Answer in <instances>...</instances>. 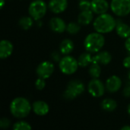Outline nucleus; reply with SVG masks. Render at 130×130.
<instances>
[{
    "label": "nucleus",
    "mask_w": 130,
    "mask_h": 130,
    "mask_svg": "<svg viewBox=\"0 0 130 130\" xmlns=\"http://www.w3.org/2000/svg\"><path fill=\"white\" fill-rule=\"evenodd\" d=\"M94 30L102 34L112 32L117 26V21L110 14L104 13L99 14L94 21Z\"/></svg>",
    "instance_id": "nucleus-1"
},
{
    "label": "nucleus",
    "mask_w": 130,
    "mask_h": 130,
    "mask_svg": "<svg viewBox=\"0 0 130 130\" xmlns=\"http://www.w3.org/2000/svg\"><path fill=\"white\" fill-rule=\"evenodd\" d=\"M9 109L13 117L18 119H22L29 115L31 110V106L27 99L18 97L12 100Z\"/></svg>",
    "instance_id": "nucleus-2"
},
{
    "label": "nucleus",
    "mask_w": 130,
    "mask_h": 130,
    "mask_svg": "<svg viewBox=\"0 0 130 130\" xmlns=\"http://www.w3.org/2000/svg\"><path fill=\"white\" fill-rule=\"evenodd\" d=\"M105 38L101 33H91L85 37L84 40V46L86 51L91 53H98L104 46Z\"/></svg>",
    "instance_id": "nucleus-3"
},
{
    "label": "nucleus",
    "mask_w": 130,
    "mask_h": 130,
    "mask_svg": "<svg viewBox=\"0 0 130 130\" xmlns=\"http://www.w3.org/2000/svg\"><path fill=\"white\" fill-rule=\"evenodd\" d=\"M47 11V5L43 0L33 1L28 8V13L30 16L35 21L40 20L46 14Z\"/></svg>",
    "instance_id": "nucleus-4"
},
{
    "label": "nucleus",
    "mask_w": 130,
    "mask_h": 130,
    "mask_svg": "<svg viewBox=\"0 0 130 130\" xmlns=\"http://www.w3.org/2000/svg\"><path fill=\"white\" fill-rule=\"evenodd\" d=\"M78 66V60L69 55H66L59 62V69L65 75L74 74L77 71Z\"/></svg>",
    "instance_id": "nucleus-5"
},
{
    "label": "nucleus",
    "mask_w": 130,
    "mask_h": 130,
    "mask_svg": "<svg viewBox=\"0 0 130 130\" xmlns=\"http://www.w3.org/2000/svg\"><path fill=\"white\" fill-rule=\"evenodd\" d=\"M110 8L116 15L125 17L130 13V0H112Z\"/></svg>",
    "instance_id": "nucleus-6"
},
{
    "label": "nucleus",
    "mask_w": 130,
    "mask_h": 130,
    "mask_svg": "<svg viewBox=\"0 0 130 130\" xmlns=\"http://www.w3.org/2000/svg\"><path fill=\"white\" fill-rule=\"evenodd\" d=\"M106 87L103 82L98 78H93L88 85V91L89 94L94 98H101L104 94Z\"/></svg>",
    "instance_id": "nucleus-7"
},
{
    "label": "nucleus",
    "mask_w": 130,
    "mask_h": 130,
    "mask_svg": "<svg viewBox=\"0 0 130 130\" xmlns=\"http://www.w3.org/2000/svg\"><path fill=\"white\" fill-rule=\"evenodd\" d=\"M54 69L55 67L53 63L49 61H43L37 66L36 69V72L38 77L46 79L53 75Z\"/></svg>",
    "instance_id": "nucleus-8"
},
{
    "label": "nucleus",
    "mask_w": 130,
    "mask_h": 130,
    "mask_svg": "<svg viewBox=\"0 0 130 130\" xmlns=\"http://www.w3.org/2000/svg\"><path fill=\"white\" fill-rule=\"evenodd\" d=\"M122 86V81L117 75L110 76L106 82V89L110 93H115L118 91Z\"/></svg>",
    "instance_id": "nucleus-9"
},
{
    "label": "nucleus",
    "mask_w": 130,
    "mask_h": 130,
    "mask_svg": "<svg viewBox=\"0 0 130 130\" xmlns=\"http://www.w3.org/2000/svg\"><path fill=\"white\" fill-rule=\"evenodd\" d=\"M91 9L98 14L107 13L109 9V3L107 0H91Z\"/></svg>",
    "instance_id": "nucleus-10"
},
{
    "label": "nucleus",
    "mask_w": 130,
    "mask_h": 130,
    "mask_svg": "<svg viewBox=\"0 0 130 130\" xmlns=\"http://www.w3.org/2000/svg\"><path fill=\"white\" fill-rule=\"evenodd\" d=\"M49 9L55 13L59 14L66 11L68 7V1L67 0H50L48 5Z\"/></svg>",
    "instance_id": "nucleus-11"
},
{
    "label": "nucleus",
    "mask_w": 130,
    "mask_h": 130,
    "mask_svg": "<svg viewBox=\"0 0 130 130\" xmlns=\"http://www.w3.org/2000/svg\"><path fill=\"white\" fill-rule=\"evenodd\" d=\"M49 25L53 31L59 34L63 33L65 30H66V27H67L66 22L62 18L58 17H54L51 18Z\"/></svg>",
    "instance_id": "nucleus-12"
},
{
    "label": "nucleus",
    "mask_w": 130,
    "mask_h": 130,
    "mask_svg": "<svg viewBox=\"0 0 130 130\" xmlns=\"http://www.w3.org/2000/svg\"><path fill=\"white\" fill-rule=\"evenodd\" d=\"M13 44L8 40H2L0 42V58L4 59L9 57L13 53Z\"/></svg>",
    "instance_id": "nucleus-13"
},
{
    "label": "nucleus",
    "mask_w": 130,
    "mask_h": 130,
    "mask_svg": "<svg viewBox=\"0 0 130 130\" xmlns=\"http://www.w3.org/2000/svg\"><path fill=\"white\" fill-rule=\"evenodd\" d=\"M32 109L35 114L38 116H45L50 111L49 105L43 101H37L32 104Z\"/></svg>",
    "instance_id": "nucleus-14"
},
{
    "label": "nucleus",
    "mask_w": 130,
    "mask_h": 130,
    "mask_svg": "<svg viewBox=\"0 0 130 130\" xmlns=\"http://www.w3.org/2000/svg\"><path fill=\"white\" fill-rule=\"evenodd\" d=\"M112 60L111 54L107 51H101L98 52L97 55L93 56V62L94 63H98L100 65H108Z\"/></svg>",
    "instance_id": "nucleus-15"
},
{
    "label": "nucleus",
    "mask_w": 130,
    "mask_h": 130,
    "mask_svg": "<svg viewBox=\"0 0 130 130\" xmlns=\"http://www.w3.org/2000/svg\"><path fill=\"white\" fill-rule=\"evenodd\" d=\"M67 89L72 91L75 95L78 96L83 94L85 91V85L83 82L78 79H74L70 81L67 85Z\"/></svg>",
    "instance_id": "nucleus-16"
},
{
    "label": "nucleus",
    "mask_w": 130,
    "mask_h": 130,
    "mask_svg": "<svg viewBox=\"0 0 130 130\" xmlns=\"http://www.w3.org/2000/svg\"><path fill=\"white\" fill-rule=\"evenodd\" d=\"M93 13L91 10L82 11L78 16V23L81 25H88L93 21Z\"/></svg>",
    "instance_id": "nucleus-17"
},
{
    "label": "nucleus",
    "mask_w": 130,
    "mask_h": 130,
    "mask_svg": "<svg viewBox=\"0 0 130 130\" xmlns=\"http://www.w3.org/2000/svg\"><path fill=\"white\" fill-rule=\"evenodd\" d=\"M116 31L117 34L122 38H128L130 37V26L120 21H117L116 26Z\"/></svg>",
    "instance_id": "nucleus-18"
},
{
    "label": "nucleus",
    "mask_w": 130,
    "mask_h": 130,
    "mask_svg": "<svg viewBox=\"0 0 130 130\" xmlns=\"http://www.w3.org/2000/svg\"><path fill=\"white\" fill-rule=\"evenodd\" d=\"M74 49V43L70 39L63 40L59 45V51L62 55H69Z\"/></svg>",
    "instance_id": "nucleus-19"
},
{
    "label": "nucleus",
    "mask_w": 130,
    "mask_h": 130,
    "mask_svg": "<svg viewBox=\"0 0 130 130\" xmlns=\"http://www.w3.org/2000/svg\"><path fill=\"white\" fill-rule=\"evenodd\" d=\"M92 62H93V57L91 56V53L89 52L82 53L78 59V66L82 68L87 67L88 66L91 65Z\"/></svg>",
    "instance_id": "nucleus-20"
},
{
    "label": "nucleus",
    "mask_w": 130,
    "mask_h": 130,
    "mask_svg": "<svg viewBox=\"0 0 130 130\" xmlns=\"http://www.w3.org/2000/svg\"><path fill=\"white\" fill-rule=\"evenodd\" d=\"M101 108L107 112H112L117 107V103L112 98H106L101 104Z\"/></svg>",
    "instance_id": "nucleus-21"
},
{
    "label": "nucleus",
    "mask_w": 130,
    "mask_h": 130,
    "mask_svg": "<svg viewBox=\"0 0 130 130\" xmlns=\"http://www.w3.org/2000/svg\"><path fill=\"white\" fill-rule=\"evenodd\" d=\"M34 24V19L30 16H24L20 18L19 21H18V24L21 27V28H22L23 30H28L30 29Z\"/></svg>",
    "instance_id": "nucleus-22"
},
{
    "label": "nucleus",
    "mask_w": 130,
    "mask_h": 130,
    "mask_svg": "<svg viewBox=\"0 0 130 130\" xmlns=\"http://www.w3.org/2000/svg\"><path fill=\"white\" fill-rule=\"evenodd\" d=\"M88 72L93 78H98L101 74V68L100 64L92 62L88 69Z\"/></svg>",
    "instance_id": "nucleus-23"
},
{
    "label": "nucleus",
    "mask_w": 130,
    "mask_h": 130,
    "mask_svg": "<svg viewBox=\"0 0 130 130\" xmlns=\"http://www.w3.org/2000/svg\"><path fill=\"white\" fill-rule=\"evenodd\" d=\"M81 24L75 22H70L67 24L66 30L69 34H76L81 30Z\"/></svg>",
    "instance_id": "nucleus-24"
},
{
    "label": "nucleus",
    "mask_w": 130,
    "mask_h": 130,
    "mask_svg": "<svg viewBox=\"0 0 130 130\" xmlns=\"http://www.w3.org/2000/svg\"><path fill=\"white\" fill-rule=\"evenodd\" d=\"M32 129L31 126L26 121H18L13 125L14 130H30Z\"/></svg>",
    "instance_id": "nucleus-25"
},
{
    "label": "nucleus",
    "mask_w": 130,
    "mask_h": 130,
    "mask_svg": "<svg viewBox=\"0 0 130 130\" xmlns=\"http://www.w3.org/2000/svg\"><path fill=\"white\" fill-rule=\"evenodd\" d=\"M79 9L81 11H88L91 10V2L88 0H80L79 5H78Z\"/></svg>",
    "instance_id": "nucleus-26"
},
{
    "label": "nucleus",
    "mask_w": 130,
    "mask_h": 130,
    "mask_svg": "<svg viewBox=\"0 0 130 130\" xmlns=\"http://www.w3.org/2000/svg\"><path fill=\"white\" fill-rule=\"evenodd\" d=\"M46 86V82H45V79L44 78H38L36 82H35V87L37 90H43L44 89Z\"/></svg>",
    "instance_id": "nucleus-27"
},
{
    "label": "nucleus",
    "mask_w": 130,
    "mask_h": 130,
    "mask_svg": "<svg viewBox=\"0 0 130 130\" xmlns=\"http://www.w3.org/2000/svg\"><path fill=\"white\" fill-rule=\"evenodd\" d=\"M63 97H64V98L66 99V100L72 101V100L75 99L78 96L75 95L72 91H71L70 90H69V89L66 88V90L63 92Z\"/></svg>",
    "instance_id": "nucleus-28"
},
{
    "label": "nucleus",
    "mask_w": 130,
    "mask_h": 130,
    "mask_svg": "<svg viewBox=\"0 0 130 130\" xmlns=\"http://www.w3.org/2000/svg\"><path fill=\"white\" fill-rule=\"evenodd\" d=\"M11 125V121L6 118V117H3L0 120V127L3 129H8Z\"/></svg>",
    "instance_id": "nucleus-29"
},
{
    "label": "nucleus",
    "mask_w": 130,
    "mask_h": 130,
    "mask_svg": "<svg viewBox=\"0 0 130 130\" xmlns=\"http://www.w3.org/2000/svg\"><path fill=\"white\" fill-rule=\"evenodd\" d=\"M51 57L52 59L55 61V62H59L61 60V57H60V55L58 52H53L51 55Z\"/></svg>",
    "instance_id": "nucleus-30"
},
{
    "label": "nucleus",
    "mask_w": 130,
    "mask_h": 130,
    "mask_svg": "<svg viewBox=\"0 0 130 130\" xmlns=\"http://www.w3.org/2000/svg\"><path fill=\"white\" fill-rule=\"evenodd\" d=\"M123 66L126 69H130V56H126L124 59H123Z\"/></svg>",
    "instance_id": "nucleus-31"
},
{
    "label": "nucleus",
    "mask_w": 130,
    "mask_h": 130,
    "mask_svg": "<svg viewBox=\"0 0 130 130\" xmlns=\"http://www.w3.org/2000/svg\"><path fill=\"white\" fill-rule=\"evenodd\" d=\"M123 94L125 97H127V98H129L130 97V85L129 86H126L124 90H123Z\"/></svg>",
    "instance_id": "nucleus-32"
},
{
    "label": "nucleus",
    "mask_w": 130,
    "mask_h": 130,
    "mask_svg": "<svg viewBox=\"0 0 130 130\" xmlns=\"http://www.w3.org/2000/svg\"><path fill=\"white\" fill-rule=\"evenodd\" d=\"M125 48H126V50L129 53H130V37H128V38H126V42H125Z\"/></svg>",
    "instance_id": "nucleus-33"
},
{
    "label": "nucleus",
    "mask_w": 130,
    "mask_h": 130,
    "mask_svg": "<svg viewBox=\"0 0 130 130\" xmlns=\"http://www.w3.org/2000/svg\"><path fill=\"white\" fill-rule=\"evenodd\" d=\"M121 130H130L129 126H124L121 128Z\"/></svg>",
    "instance_id": "nucleus-34"
},
{
    "label": "nucleus",
    "mask_w": 130,
    "mask_h": 130,
    "mask_svg": "<svg viewBox=\"0 0 130 130\" xmlns=\"http://www.w3.org/2000/svg\"><path fill=\"white\" fill-rule=\"evenodd\" d=\"M4 5H5V0H1V2H0V7H1V8H3Z\"/></svg>",
    "instance_id": "nucleus-35"
},
{
    "label": "nucleus",
    "mask_w": 130,
    "mask_h": 130,
    "mask_svg": "<svg viewBox=\"0 0 130 130\" xmlns=\"http://www.w3.org/2000/svg\"><path fill=\"white\" fill-rule=\"evenodd\" d=\"M127 111H128V113H129V115L130 116V104H129V106H128V108H127Z\"/></svg>",
    "instance_id": "nucleus-36"
},
{
    "label": "nucleus",
    "mask_w": 130,
    "mask_h": 130,
    "mask_svg": "<svg viewBox=\"0 0 130 130\" xmlns=\"http://www.w3.org/2000/svg\"><path fill=\"white\" fill-rule=\"evenodd\" d=\"M128 78H129V80L130 81V69L129 70V72H128Z\"/></svg>",
    "instance_id": "nucleus-37"
}]
</instances>
